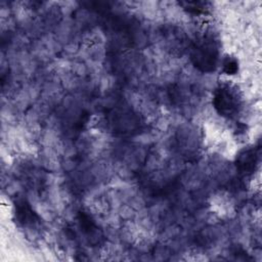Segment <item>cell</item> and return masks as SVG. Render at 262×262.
<instances>
[{
	"instance_id": "cell-1",
	"label": "cell",
	"mask_w": 262,
	"mask_h": 262,
	"mask_svg": "<svg viewBox=\"0 0 262 262\" xmlns=\"http://www.w3.org/2000/svg\"><path fill=\"white\" fill-rule=\"evenodd\" d=\"M218 47L216 41L210 36H204L195 41L191 59L195 67L204 72L213 71L218 61Z\"/></svg>"
},
{
	"instance_id": "cell-2",
	"label": "cell",
	"mask_w": 262,
	"mask_h": 262,
	"mask_svg": "<svg viewBox=\"0 0 262 262\" xmlns=\"http://www.w3.org/2000/svg\"><path fill=\"white\" fill-rule=\"evenodd\" d=\"M213 103L220 115L231 118L238 113L242 99L235 87L222 84L215 90Z\"/></svg>"
},
{
	"instance_id": "cell-3",
	"label": "cell",
	"mask_w": 262,
	"mask_h": 262,
	"mask_svg": "<svg viewBox=\"0 0 262 262\" xmlns=\"http://www.w3.org/2000/svg\"><path fill=\"white\" fill-rule=\"evenodd\" d=\"M256 161H257L256 151L252 148L245 149L237 156V160H236L237 169L243 173L252 172L254 170Z\"/></svg>"
},
{
	"instance_id": "cell-4",
	"label": "cell",
	"mask_w": 262,
	"mask_h": 262,
	"mask_svg": "<svg viewBox=\"0 0 262 262\" xmlns=\"http://www.w3.org/2000/svg\"><path fill=\"white\" fill-rule=\"evenodd\" d=\"M223 70L228 75H233L237 71V61L232 57H226L223 61Z\"/></svg>"
},
{
	"instance_id": "cell-5",
	"label": "cell",
	"mask_w": 262,
	"mask_h": 262,
	"mask_svg": "<svg viewBox=\"0 0 262 262\" xmlns=\"http://www.w3.org/2000/svg\"><path fill=\"white\" fill-rule=\"evenodd\" d=\"M185 8H187L190 12H193V13H203L206 11V8H205V3H202V2H188V3H185Z\"/></svg>"
}]
</instances>
